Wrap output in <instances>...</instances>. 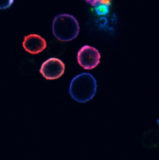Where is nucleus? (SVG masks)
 I'll use <instances>...</instances> for the list:
<instances>
[{"instance_id": "nucleus-4", "label": "nucleus", "mask_w": 159, "mask_h": 160, "mask_svg": "<svg viewBox=\"0 0 159 160\" xmlns=\"http://www.w3.org/2000/svg\"><path fill=\"white\" fill-rule=\"evenodd\" d=\"M65 68V64L62 61L56 58H51L42 63L40 72L47 80H55L62 76Z\"/></svg>"}, {"instance_id": "nucleus-1", "label": "nucleus", "mask_w": 159, "mask_h": 160, "mask_svg": "<svg viewBox=\"0 0 159 160\" xmlns=\"http://www.w3.org/2000/svg\"><path fill=\"white\" fill-rule=\"evenodd\" d=\"M97 88V82L94 76L90 73H82L71 82L69 93L75 101L86 102L94 98Z\"/></svg>"}, {"instance_id": "nucleus-6", "label": "nucleus", "mask_w": 159, "mask_h": 160, "mask_svg": "<svg viewBox=\"0 0 159 160\" xmlns=\"http://www.w3.org/2000/svg\"><path fill=\"white\" fill-rule=\"evenodd\" d=\"M95 8L96 13L99 16L106 15L109 12L110 1H86Z\"/></svg>"}, {"instance_id": "nucleus-3", "label": "nucleus", "mask_w": 159, "mask_h": 160, "mask_svg": "<svg viewBox=\"0 0 159 160\" xmlns=\"http://www.w3.org/2000/svg\"><path fill=\"white\" fill-rule=\"evenodd\" d=\"M101 54L96 48L85 45L79 50L77 59L79 64L85 69L95 68L100 63Z\"/></svg>"}, {"instance_id": "nucleus-5", "label": "nucleus", "mask_w": 159, "mask_h": 160, "mask_svg": "<svg viewBox=\"0 0 159 160\" xmlns=\"http://www.w3.org/2000/svg\"><path fill=\"white\" fill-rule=\"evenodd\" d=\"M22 45L26 51L32 54H36L45 49L46 42L45 39L40 35L32 34L24 37Z\"/></svg>"}, {"instance_id": "nucleus-8", "label": "nucleus", "mask_w": 159, "mask_h": 160, "mask_svg": "<svg viewBox=\"0 0 159 160\" xmlns=\"http://www.w3.org/2000/svg\"><path fill=\"white\" fill-rule=\"evenodd\" d=\"M157 123H158V124H159V119H158V120H157Z\"/></svg>"}, {"instance_id": "nucleus-7", "label": "nucleus", "mask_w": 159, "mask_h": 160, "mask_svg": "<svg viewBox=\"0 0 159 160\" xmlns=\"http://www.w3.org/2000/svg\"><path fill=\"white\" fill-rule=\"evenodd\" d=\"M13 2V1H9L4 2V4H1V9H6L7 8H9L11 6V4Z\"/></svg>"}, {"instance_id": "nucleus-2", "label": "nucleus", "mask_w": 159, "mask_h": 160, "mask_svg": "<svg viewBox=\"0 0 159 160\" xmlns=\"http://www.w3.org/2000/svg\"><path fill=\"white\" fill-rule=\"evenodd\" d=\"M79 30L78 21L72 15L60 14L55 18L53 22L54 35L60 41H69L75 39Z\"/></svg>"}]
</instances>
